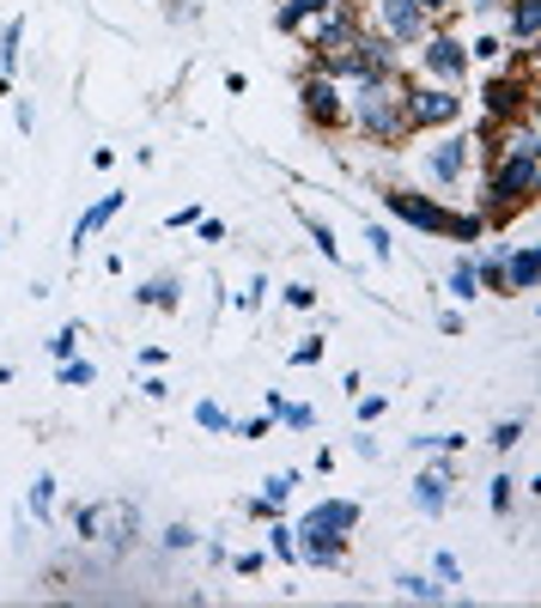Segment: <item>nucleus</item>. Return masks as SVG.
I'll use <instances>...</instances> for the list:
<instances>
[{
    "mask_svg": "<svg viewBox=\"0 0 541 608\" xmlns=\"http://www.w3.org/2000/svg\"><path fill=\"white\" fill-rule=\"evenodd\" d=\"M383 207H390L402 226L432 231V238H444V231H450V213H444V207H438L432 196H414V189H383Z\"/></svg>",
    "mask_w": 541,
    "mask_h": 608,
    "instance_id": "nucleus-10",
    "label": "nucleus"
},
{
    "mask_svg": "<svg viewBox=\"0 0 541 608\" xmlns=\"http://www.w3.org/2000/svg\"><path fill=\"white\" fill-rule=\"evenodd\" d=\"M481 231H487V219H481V213H450V231H444V238H457V243H474V238H481Z\"/></svg>",
    "mask_w": 541,
    "mask_h": 608,
    "instance_id": "nucleus-26",
    "label": "nucleus"
},
{
    "mask_svg": "<svg viewBox=\"0 0 541 608\" xmlns=\"http://www.w3.org/2000/svg\"><path fill=\"white\" fill-rule=\"evenodd\" d=\"M274 420H287L292 432H311V426H317V408H304V402H287V408L274 413Z\"/></svg>",
    "mask_w": 541,
    "mask_h": 608,
    "instance_id": "nucleus-30",
    "label": "nucleus"
},
{
    "mask_svg": "<svg viewBox=\"0 0 541 608\" xmlns=\"http://www.w3.org/2000/svg\"><path fill=\"white\" fill-rule=\"evenodd\" d=\"M511 499H518V481H511V475H493V481H487V506H493V517H511Z\"/></svg>",
    "mask_w": 541,
    "mask_h": 608,
    "instance_id": "nucleus-24",
    "label": "nucleus"
},
{
    "mask_svg": "<svg viewBox=\"0 0 541 608\" xmlns=\"http://www.w3.org/2000/svg\"><path fill=\"white\" fill-rule=\"evenodd\" d=\"M365 31V19H359V7H334L323 19L304 24V49H311L317 61H334L341 49H353V37Z\"/></svg>",
    "mask_w": 541,
    "mask_h": 608,
    "instance_id": "nucleus-5",
    "label": "nucleus"
},
{
    "mask_svg": "<svg viewBox=\"0 0 541 608\" xmlns=\"http://www.w3.org/2000/svg\"><path fill=\"white\" fill-rule=\"evenodd\" d=\"M408 92H414V80H408L402 68L378 73V80H353L341 122H353V134L378 140V147H402V140L414 134V122H408Z\"/></svg>",
    "mask_w": 541,
    "mask_h": 608,
    "instance_id": "nucleus-1",
    "label": "nucleus"
},
{
    "mask_svg": "<svg viewBox=\"0 0 541 608\" xmlns=\"http://www.w3.org/2000/svg\"><path fill=\"white\" fill-rule=\"evenodd\" d=\"M383 408H390V402H383V396H365V402H359V426H371V420H378Z\"/></svg>",
    "mask_w": 541,
    "mask_h": 608,
    "instance_id": "nucleus-43",
    "label": "nucleus"
},
{
    "mask_svg": "<svg viewBox=\"0 0 541 608\" xmlns=\"http://www.w3.org/2000/svg\"><path fill=\"white\" fill-rule=\"evenodd\" d=\"M177 299H183V280H177V275L171 280L159 275V280H147V287H140V305H147V310H177Z\"/></svg>",
    "mask_w": 541,
    "mask_h": 608,
    "instance_id": "nucleus-22",
    "label": "nucleus"
},
{
    "mask_svg": "<svg viewBox=\"0 0 541 608\" xmlns=\"http://www.w3.org/2000/svg\"><path fill=\"white\" fill-rule=\"evenodd\" d=\"M365 243H371V256H378V262H390L395 243H390V231H383V226H371V231H365Z\"/></svg>",
    "mask_w": 541,
    "mask_h": 608,
    "instance_id": "nucleus-36",
    "label": "nucleus"
},
{
    "mask_svg": "<svg viewBox=\"0 0 541 608\" xmlns=\"http://www.w3.org/2000/svg\"><path fill=\"white\" fill-rule=\"evenodd\" d=\"M420 68H427L438 86H462V73H469V43H462L457 31H427L420 37Z\"/></svg>",
    "mask_w": 541,
    "mask_h": 608,
    "instance_id": "nucleus-6",
    "label": "nucleus"
},
{
    "mask_svg": "<svg viewBox=\"0 0 541 608\" xmlns=\"http://www.w3.org/2000/svg\"><path fill=\"white\" fill-rule=\"evenodd\" d=\"M371 12H378V31L395 49H420V37L432 31V12H420L414 0H371Z\"/></svg>",
    "mask_w": 541,
    "mask_h": 608,
    "instance_id": "nucleus-7",
    "label": "nucleus"
},
{
    "mask_svg": "<svg viewBox=\"0 0 541 608\" xmlns=\"http://www.w3.org/2000/svg\"><path fill=\"white\" fill-rule=\"evenodd\" d=\"M395 68H402V49H395L383 31H359L353 49H341L334 61H323L329 80H347V86H353V80H378V73H395Z\"/></svg>",
    "mask_w": 541,
    "mask_h": 608,
    "instance_id": "nucleus-3",
    "label": "nucleus"
},
{
    "mask_svg": "<svg viewBox=\"0 0 541 608\" xmlns=\"http://www.w3.org/2000/svg\"><path fill=\"white\" fill-rule=\"evenodd\" d=\"M262 299H268V280H250V287L238 292V305H243V310H256V305H262Z\"/></svg>",
    "mask_w": 541,
    "mask_h": 608,
    "instance_id": "nucleus-41",
    "label": "nucleus"
},
{
    "mask_svg": "<svg viewBox=\"0 0 541 608\" xmlns=\"http://www.w3.org/2000/svg\"><path fill=\"white\" fill-rule=\"evenodd\" d=\"M268 548H274L280 560H299V541H292V524H268Z\"/></svg>",
    "mask_w": 541,
    "mask_h": 608,
    "instance_id": "nucleus-28",
    "label": "nucleus"
},
{
    "mask_svg": "<svg viewBox=\"0 0 541 608\" xmlns=\"http://www.w3.org/2000/svg\"><path fill=\"white\" fill-rule=\"evenodd\" d=\"M196 529H189V524H171V529H164V548H171V554H189V548H196Z\"/></svg>",
    "mask_w": 541,
    "mask_h": 608,
    "instance_id": "nucleus-33",
    "label": "nucleus"
},
{
    "mask_svg": "<svg viewBox=\"0 0 541 608\" xmlns=\"http://www.w3.org/2000/svg\"><path fill=\"white\" fill-rule=\"evenodd\" d=\"M196 426H201V432H231L238 420H231V413L219 408V402H196Z\"/></svg>",
    "mask_w": 541,
    "mask_h": 608,
    "instance_id": "nucleus-25",
    "label": "nucleus"
},
{
    "mask_svg": "<svg viewBox=\"0 0 541 608\" xmlns=\"http://www.w3.org/2000/svg\"><path fill=\"white\" fill-rule=\"evenodd\" d=\"M535 189H541V152H493L481 219H511L523 207H535Z\"/></svg>",
    "mask_w": 541,
    "mask_h": 608,
    "instance_id": "nucleus-2",
    "label": "nucleus"
},
{
    "mask_svg": "<svg viewBox=\"0 0 541 608\" xmlns=\"http://www.w3.org/2000/svg\"><path fill=\"white\" fill-rule=\"evenodd\" d=\"M518 438H523V420H499L487 445H493V450H511V445H518Z\"/></svg>",
    "mask_w": 541,
    "mask_h": 608,
    "instance_id": "nucleus-34",
    "label": "nucleus"
},
{
    "mask_svg": "<svg viewBox=\"0 0 541 608\" xmlns=\"http://www.w3.org/2000/svg\"><path fill=\"white\" fill-rule=\"evenodd\" d=\"M414 7H420V12H432V19H438V12H450L457 0H414Z\"/></svg>",
    "mask_w": 541,
    "mask_h": 608,
    "instance_id": "nucleus-46",
    "label": "nucleus"
},
{
    "mask_svg": "<svg viewBox=\"0 0 541 608\" xmlns=\"http://www.w3.org/2000/svg\"><path fill=\"white\" fill-rule=\"evenodd\" d=\"M140 396H147V402H164V396H171V383H164V378H147V383H140Z\"/></svg>",
    "mask_w": 541,
    "mask_h": 608,
    "instance_id": "nucleus-45",
    "label": "nucleus"
},
{
    "mask_svg": "<svg viewBox=\"0 0 541 608\" xmlns=\"http://www.w3.org/2000/svg\"><path fill=\"white\" fill-rule=\"evenodd\" d=\"M304 226H311V238H317V250H323V256H329V262H341V243H334V231L323 226V219H317V213H304Z\"/></svg>",
    "mask_w": 541,
    "mask_h": 608,
    "instance_id": "nucleus-29",
    "label": "nucleus"
},
{
    "mask_svg": "<svg viewBox=\"0 0 541 608\" xmlns=\"http://www.w3.org/2000/svg\"><path fill=\"white\" fill-rule=\"evenodd\" d=\"M73 529H80L86 541H104V548H134L140 506H134V499H98V506L73 511Z\"/></svg>",
    "mask_w": 541,
    "mask_h": 608,
    "instance_id": "nucleus-4",
    "label": "nucleus"
},
{
    "mask_svg": "<svg viewBox=\"0 0 541 608\" xmlns=\"http://www.w3.org/2000/svg\"><path fill=\"white\" fill-rule=\"evenodd\" d=\"M481 292V275H474L469 256H457V268H450V299H474Z\"/></svg>",
    "mask_w": 541,
    "mask_h": 608,
    "instance_id": "nucleus-23",
    "label": "nucleus"
},
{
    "mask_svg": "<svg viewBox=\"0 0 541 608\" xmlns=\"http://www.w3.org/2000/svg\"><path fill=\"white\" fill-rule=\"evenodd\" d=\"M334 7H359V0H280L274 24L280 31H304L311 19H323V12H334Z\"/></svg>",
    "mask_w": 541,
    "mask_h": 608,
    "instance_id": "nucleus-17",
    "label": "nucleus"
},
{
    "mask_svg": "<svg viewBox=\"0 0 541 608\" xmlns=\"http://www.w3.org/2000/svg\"><path fill=\"white\" fill-rule=\"evenodd\" d=\"M469 165H474V140H469V134H444V140L427 152V177H432L438 189H457Z\"/></svg>",
    "mask_w": 541,
    "mask_h": 608,
    "instance_id": "nucleus-12",
    "label": "nucleus"
},
{
    "mask_svg": "<svg viewBox=\"0 0 541 608\" xmlns=\"http://www.w3.org/2000/svg\"><path fill=\"white\" fill-rule=\"evenodd\" d=\"M292 541H299V560L304 566H323V572L347 566V541L329 536V529H292Z\"/></svg>",
    "mask_w": 541,
    "mask_h": 608,
    "instance_id": "nucleus-14",
    "label": "nucleus"
},
{
    "mask_svg": "<svg viewBox=\"0 0 541 608\" xmlns=\"http://www.w3.org/2000/svg\"><path fill=\"white\" fill-rule=\"evenodd\" d=\"M438 335H462V310H457V305L438 310Z\"/></svg>",
    "mask_w": 541,
    "mask_h": 608,
    "instance_id": "nucleus-42",
    "label": "nucleus"
},
{
    "mask_svg": "<svg viewBox=\"0 0 541 608\" xmlns=\"http://www.w3.org/2000/svg\"><path fill=\"white\" fill-rule=\"evenodd\" d=\"M317 359H323V341H317V335H311V341H299V347H292V366H317Z\"/></svg>",
    "mask_w": 541,
    "mask_h": 608,
    "instance_id": "nucleus-37",
    "label": "nucleus"
},
{
    "mask_svg": "<svg viewBox=\"0 0 541 608\" xmlns=\"http://www.w3.org/2000/svg\"><path fill=\"white\" fill-rule=\"evenodd\" d=\"M287 305H292V310H311L317 292H311V287H287Z\"/></svg>",
    "mask_w": 541,
    "mask_h": 608,
    "instance_id": "nucleus-44",
    "label": "nucleus"
},
{
    "mask_svg": "<svg viewBox=\"0 0 541 608\" xmlns=\"http://www.w3.org/2000/svg\"><path fill=\"white\" fill-rule=\"evenodd\" d=\"M31 511L37 517L56 511V475H37V481H31Z\"/></svg>",
    "mask_w": 541,
    "mask_h": 608,
    "instance_id": "nucleus-27",
    "label": "nucleus"
},
{
    "mask_svg": "<svg viewBox=\"0 0 541 608\" xmlns=\"http://www.w3.org/2000/svg\"><path fill=\"white\" fill-rule=\"evenodd\" d=\"M390 585H395V597H408V602H444V585H432V578H420V572H395Z\"/></svg>",
    "mask_w": 541,
    "mask_h": 608,
    "instance_id": "nucleus-21",
    "label": "nucleus"
},
{
    "mask_svg": "<svg viewBox=\"0 0 541 608\" xmlns=\"http://www.w3.org/2000/svg\"><path fill=\"white\" fill-rule=\"evenodd\" d=\"M231 566H238L243 578H256V572H262V566H268V554H256V548H250V554H238V560H231Z\"/></svg>",
    "mask_w": 541,
    "mask_h": 608,
    "instance_id": "nucleus-39",
    "label": "nucleus"
},
{
    "mask_svg": "<svg viewBox=\"0 0 541 608\" xmlns=\"http://www.w3.org/2000/svg\"><path fill=\"white\" fill-rule=\"evenodd\" d=\"M116 213H122V196H104V201H92V207H86V213H80V226H73V250H80V243L92 238V231H104Z\"/></svg>",
    "mask_w": 541,
    "mask_h": 608,
    "instance_id": "nucleus-19",
    "label": "nucleus"
},
{
    "mask_svg": "<svg viewBox=\"0 0 541 608\" xmlns=\"http://www.w3.org/2000/svg\"><path fill=\"white\" fill-rule=\"evenodd\" d=\"M432 572H438V585H462V566H457V554H438V560H432Z\"/></svg>",
    "mask_w": 541,
    "mask_h": 608,
    "instance_id": "nucleus-35",
    "label": "nucleus"
},
{
    "mask_svg": "<svg viewBox=\"0 0 541 608\" xmlns=\"http://www.w3.org/2000/svg\"><path fill=\"white\" fill-rule=\"evenodd\" d=\"M530 98H535V80L530 73H499V80H487V92H481V103H487V122H518V116H530Z\"/></svg>",
    "mask_w": 541,
    "mask_h": 608,
    "instance_id": "nucleus-9",
    "label": "nucleus"
},
{
    "mask_svg": "<svg viewBox=\"0 0 541 608\" xmlns=\"http://www.w3.org/2000/svg\"><path fill=\"white\" fill-rule=\"evenodd\" d=\"M299 529H329V536H353V529H359V506H353V499H323V506L304 511V524H299Z\"/></svg>",
    "mask_w": 541,
    "mask_h": 608,
    "instance_id": "nucleus-15",
    "label": "nucleus"
},
{
    "mask_svg": "<svg viewBox=\"0 0 541 608\" xmlns=\"http://www.w3.org/2000/svg\"><path fill=\"white\" fill-rule=\"evenodd\" d=\"M408 122H414V134L462 122V98H457V86H414V92H408Z\"/></svg>",
    "mask_w": 541,
    "mask_h": 608,
    "instance_id": "nucleus-8",
    "label": "nucleus"
},
{
    "mask_svg": "<svg viewBox=\"0 0 541 608\" xmlns=\"http://www.w3.org/2000/svg\"><path fill=\"white\" fill-rule=\"evenodd\" d=\"M73 347H80V322H68V329L49 335V353H56V359H73Z\"/></svg>",
    "mask_w": 541,
    "mask_h": 608,
    "instance_id": "nucleus-32",
    "label": "nucleus"
},
{
    "mask_svg": "<svg viewBox=\"0 0 541 608\" xmlns=\"http://www.w3.org/2000/svg\"><path fill=\"white\" fill-rule=\"evenodd\" d=\"M19 43H24V19H7V31H0V92L12 86V68H19Z\"/></svg>",
    "mask_w": 541,
    "mask_h": 608,
    "instance_id": "nucleus-20",
    "label": "nucleus"
},
{
    "mask_svg": "<svg viewBox=\"0 0 541 608\" xmlns=\"http://www.w3.org/2000/svg\"><path fill=\"white\" fill-rule=\"evenodd\" d=\"M505 19H511V37L530 49L541 37V0H505Z\"/></svg>",
    "mask_w": 541,
    "mask_h": 608,
    "instance_id": "nucleus-18",
    "label": "nucleus"
},
{
    "mask_svg": "<svg viewBox=\"0 0 541 608\" xmlns=\"http://www.w3.org/2000/svg\"><path fill=\"white\" fill-rule=\"evenodd\" d=\"M450 481H457V462H432V469H420L414 475V511H427L438 517L450 506Z\"/></svg>",
    "mask_w": 541,
    "mask_h": 608,
    "instance_id": "nucleus-13",
    "label": "nucleus"
},
{
    "mask_svg": "<svg viewBox=\"0 0 541 608\" xmlns=\"http://www.w3.org/2000/svg\"><path fill=\"white\" fill-rule=\"evenodd\" d=\"M535 280H541V250L535 243L505 250V292H535Z\"/></svg>",
    "mask_w": 541,
    "mask_h": 608,
    "instance_id": "nucleus-16",
    "label": "nucleus"
},
{
    "mask_svg": "<svg viewBox=\"0 0 541 608\" xmlns=\"http://www.w3.org/2000/svg\"><path fill=\"white\" fill-rule=\"evenodd\" d=\"M196 231H201V243H226V226H219V219H208V213L196 219Z\"/></svg>",
    "mask_w": 541,
    "mask_h": 608,
    "instance_id": "nucleus-40",
    "label": "nucleus"
},
{
    "mask_svg": "<svg viewBox=\"0 0 541 608\" xmlns=\"http://www.w3.org/2000/svg\"><path fill=\"white\" fill-rule=\"evenodd\" d=\"M92 378H98V371L86 366V359H61V383H68V390H86Z\"/></svg>",
    "mask_w": 541,
    "mask_h": 608,
    "instance_id": "nucleus-31",
    "label": "nucleus"
},
{
    "mask_svg": "<svg viewBox=\"0 0 541 608\" xmlns=\"http://www.w3.org/2000/svg\"><path fill=\"white\" fill-rule=\"evenodd\" d=\"M469 56H481V61H499V56H505V43H499V37H474V43H469Z\"/></svg>",
    "mask_w": 541,
    "mask_h": 608,
    "instance_id": "nucleus-38",
    "label": "nucleus"
},
{
    "mask_svg": "<svg viewBox=\"0 0 541 608\" xmlns=\"http://www.w3.org/2000/svg\"><path fill=\"white\" fill-rule=\"evenodd\" d=\"M299 98H304V116H311L317 128H341V116H347V98H341V80H329L323 68L317 73H304V86H299Z\"/></svg>",
    "mask_w": 541,
    "mask_h": 608,
    "instance_id": "nucleus-11",
    "label": "nucleus"
}]
</instances>
